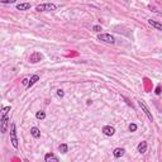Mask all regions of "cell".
Wrapping results in <instances>:
<instances>
[{"label": "cell", "mask_w": 162, "mask_h": 162, "mask_svg": "<svg viewBox=\"0 0 162 162\" xmlns=\"http://www.w3.org/2000/svg\"><path fill=\"white\" fill-rule=\"evenodd\" d=\"M57 7L52 3H43V4H39V5L35 7V10L37 12H53L56 10Z\"/></svg>", "instance_id": "obj_1"}, {"label": "cell", "mask_w": 162, "mask_h": 162, "mask_svg": "<svg viewBox=\"0 0 162 162\" xmlns=\"http://www.w3.org/2000/svg\"><path fill=\"white\" fill-rule=\"evenodd\" d=\"M98 39H99V41H101V42L109 43V44H114V43H115V38H114L111 34H109V33L99 34V35H98Z\"/></svg>", "instance_id": "obj_2"}, {"label": "cell", "mask_w": 162, "mask_h": 162, "mask_svg": "<svg viewBox=\"0 0 162 162\" xmlns=\"http://www.w3.org/2000/svg\"><path fill=\"white\" fill-rule=\"evenodd\" d=\"M10 142L14 148H18V138H17V130H15V124L12 123L10 125Z\"/></svg>", "instance_id": "obj_3"}, {"label": "cell", "mask_w": 162, "mask_h": 162, "mask_svg": "<svg viewBox=\"0 0 162 162\" xmlns=\"http://www.w3.org/2000/svg\"><path fill=\"white\" fill-rule=\"evenodd\" d=\"M138 105L142 108V110L145 111V114L148 116V119H150L151 122H153V116H152V114H151L150 109H148V106L145 104V101H142V100H138Z\"/></svg>", "instance_id": "obj_4"}, {"label": "cell", "mask_w": 162, "mask_h": 162, "mask_svg": "<svg viewBox=\"0 0 162 162\" xmlns=\"http://www.w3.org/2000/svg\"><path fill=\"white\" fill-rule=\"evenodd\" d=\"M43 58V56L41 55V52H33L32 55H30V57H29V61L32 62V64H37V62H39L41 60H42Z\"/></svg>", "instance_id": "obj_5"}, {"label": "cell", "mask_w": 162, "mask_h": 162, "mask_svg": "<svg viewBox=\"0 0 162 162\" xmlns=\"http://www.w3.org/2000/svg\"><path fill=\"white\" fill-rule=\"evenodd\" d=\"M9 118L8 116H5L4 119L0 120V130H1V133H5L7 130H8V127H9Z\"/></svg>", "instance_id": "obj_6"}, {"label": "cell", "mask_w": 162, "mask_h": 162, "mask_svg": "<svg viewBox=\"0 0 162 162\" xmlns=\"http://www.w3.org/2000/svg\"><path fill=\"white\" fill-rule=\"evenodd\" d=\"M103 133H104L105 136H108V137H111L115 133V128L110 127V125H105V127L103 128Z\"/></svg>", "instance_id": "obj_7"}, {"label": "cell", "mask_w": 162, "mask_h": 162, "mask_svg": "<svg viewBox=\"0 0 162 162\" xmlns=\"http://www.w3.org/2000/svg\"><path fill=\"white\" fill-rule=\"evenodd\" d=\"M124 153H125V150H124V148H120V147L115 148V150L113 151V155H114L115 158H119V157L124 156Z\"/></svg>", "instance_id": "obj_8"}, {"label": "cell", "mask_w": 162, "mask_h": 162, "mask_svg": "<svg viewBox=\"0 0 162 162\" xmlns=\"http://www.w3.org/2000/svg\"><path fill=\"white\" fill-rule=\"evenodd\" d=\"M30 3H20V4H18L17 5V9L18 10H20V12H24V10H28V9H30Z\"/></svg>", "instance_id": "obj_9"}, {"label": "cell", "mask_w": 162, "mask_h": 162, "mask_svg": "<svg viewBox=\"0 0 162 162\" xmlns=\"http://www.w3.org/2000/svg\"><path fill=\"white\" fill-rule=\"evenodd\" d=\"M148 24H150L151 27H153V28H156L157 30H162V24L160 23V22H156L153 19H148Z\"/></svg>", "instance_id": "obj_10"}, {"label": "cell", "mask_w": 162, "mask_h": 162, "mask_svg": "<svg viewBox=\"0 0 162 162\" xmlns=\"http://www.w3.org/2000/svg\"><path fill=\"white\" fill-rule=\"evenodd\" d=\"M10 109H12L10 106H4V108H1V109H0V120L5 118V116L8 115V113L10 111Z\"/></svg>", "instance_id": "obj_11"}, {"label": "cell", "mask_w": 162, "mask_h": 162, "mask_svg": "<svg viewBox=\"0 0 162 162\" xmlns=\"http://www.w3.org/2000/svg\"><path fill=\"white\" fill-rule=\"evenodd\" d=\"M147 142H141L138 145V147H137V151L139 152V153H146V151H147Z\"/></svg>", "instance_id": "obj_12"}, {"label": "cell", "mask_w": 162, "mask_h": 162, "mask_svg": "<svg viewBox=\"0 0 162 162\" xmlns=\"http://www.w3.org/2000/svg\"><path fill=\"white\" fill-rule=\"evenodd\" d=\"M44 161L46 162H49V161H53V162H58V157L53 153H47L44 156Z\"/></svg>", "instance_id": "obj_13"}, {"label": "cell", "mask_w": 162, "mask_h": 162, "mask_svg": "<svg viewBox=\"0 0 162 162\" xmlns=\"http://www.w3.org/2000/svg\"><path fill=\"white\" fill-rule=\"evenodd\" d=\"M38 80H39V76H38V75H33L32 77L29 79V81H28V85H27V89H29L30 86H33V85H34L35 82H37Z\"/></svg>", "instance_id": "obj_14"}, {"label": "cell", "mask_w": 162, "mask_h": 162, "mask_svg": "<svg viewBox=\"0 0 162 162\" xmlns=\"http://www.w3.org/2000/svg\"><path fill=\"white\" fill-rule=\"evenodd\" d=\"M30 134L33 136V138H39L41 137V130L37 127H33V128H30Z\"/></svg>", "instance_id": "obj_15"}, {"label": "cell", "mask_w": 162, "mask_h": 162, "mask_svg": "<svg viewBox=\"0 0 162 162\" xmlns=\"http://www.w3.org/2000/svg\"><path fill=\"white\" fill-rule=\"evenodd\" d=\"M60 152L61 153H67V152H69V146L66 145V143H62V145L60 146Z\"/></svg>", "instance_id": "obj_16"}, {"label": "cell", "mask_w": 162, "mask_h": 162, "mask_svg": "<svg viewBox=\"0 0 162 162\" xmlns=\"http://www.w3.org/2000/svg\"><path fill=\"white\" fill-rule=\"evenodd\" d=\"M35 118L39 119V120H43L46 118V113H44V111H38V113L35 114Z\"/></svg>", "instance_id": "obj_17"}, {"label": "cell", "mask_w": 162, "mask_h": 162, "mask_svg": "<svg viewBox=\"0 0 162 162\" xmlns=\"http://www.w3.org/2000/svg\"><path fill=\"white\" fill-rule=\"evenodd\" d=\"M137 124H134V123H132V124H129V130H130V132H136V130H137Z\"/></svg>", "instance_id": "obj_18"}, {"label": "cell", "mask_w": 162, "mask_h": 162, "mask_svg": "<svg viewBox=\"0 0 162 162\" xmlns=\"http://www.w3.org/2000/svg\"><path fill=\"white\" fill-rule=\"evenodd\" d=\"M1 4H14L17 3V0H0Z\"/></svg>", "instance_id": "obj_19"}, {"label": "cell", "mask_w": 162, "mask_h": 162, "mask_svg": "<svg viewBox=\"0 0 162 162\" xmlns=\"http://www.w3.org/2000/svg\"><path fill=\"white\" fill-rule=\"evenodd\" d=\"M93 30H94V32H100V30H101V27H100V25H94V27H93Z\"/></svg>", "instance_id": "obj_20"}, {"label": "cell", "mask_w": 162, "mask_h": 162, "mask_svg": "<svg viewBox=\"0 0 162 162\" xmlns=\"http://www.w3.org/2000/svg\"><path fill=\"white\" fill-rule=\"evenodd\" d=\"M65 95V93H64V90H61V89H58L57 90V96H60V98H62Z\"/></svg>", "instance_id": "obj_21"}, {"label": "cell", "mask_w": 162, "mask_h": 162, "mask_svg": "<svg viewBox=\"0 0 162 162\" xmlns=\"http://www.w3.org/2000/svg\"><path fill=\"white\" fill-rule=\"evenodd\" d=\"M155 93H156V95H160V94H161V85H157Z\"/></svg>", "instance_id": "obj_22"}, {"label": "cell", "mask_w": 162, "mask_h": 162, "mask_svg": "<svg viewBox=\"0 0 162 162\" xmlns=\"http://www.w3.org/2000/svg\"><path fill=\"white\" fill-rule=\"evenodd\" d=\"M28 79H23V80H22V84H23V85H25V86H27V85H28Z\"/></svg>", "instance_id": "obj_23"}, {"label": "cell", "mask_w": 162, "mask_h": 162, "mask_svg": "<svg viewBox=\"0 0 162 162\" xmlns=\"http://www.w3.org/2000/svg\"><path fill=\"white\" fill-rule=\"evenodd\" d=\"M123 1H128V0H123Z\"/></svg>", "instance_id": "obj_24"}]
</instances>
